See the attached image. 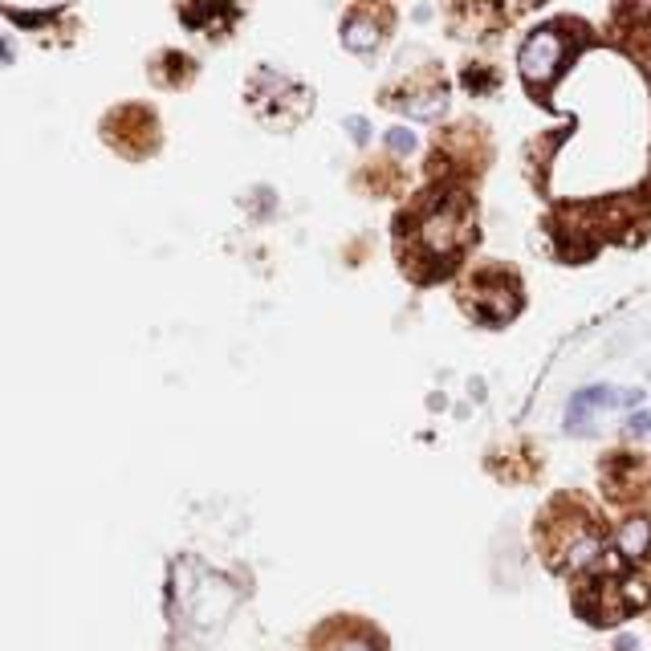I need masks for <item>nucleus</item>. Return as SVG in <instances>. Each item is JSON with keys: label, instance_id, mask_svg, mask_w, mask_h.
<instances>
[{"label": "nucleus", "instance_id": "obj_1", "mask_svg": "<svg viewBox=\"0 0 651 651\" xmlns=\"http://www.w3.org/2000/svg\"><path fill=\"white\" fill-rule=\"evenodd\" d=\"M399 241L411 265H432V273L448 269L472 241V204L456 188L428 192L399 224Z\"/></svg>", "mask_w": 651, "mask_h": 651}, {"label": "nucleus", "instance_id": "obj_2", "mask_svg": "<svg viewBox=\"0 0 651 651\" xmlns=\"http://www.w3.org/2000/svg\"><path fill=\"white\" fill-rule=\"evenodd\" d=\"M570 29L574 25L554 21V25H542L538 33H529V41L521 45V78L529 90L546 94L550 82L566 70V62L578 49V33H570Z\"/></svg>", "mask_w": 651, "mask_h": 651}, {"label": "nucleus", "instance_id": "obj_3", "mask_svg": "<svg viewBox=\"0 0 651 651\" xmlns=\"http://www.w3.org/2000/svg\"><path fill=\"white\" fill-rule=\"evenodd\" d=\"M460 302H468V310L481 322H509L521 310V285L509 269H477L468 277V285L460 289Z\"/></svg>", "mask_w": 651, "mask_h": 651}, {"label": "nucleus", "instance_id": "obj_4", "mask_svg": "<svg viewBox=\"0 0 651 651\" xmlns=\"http://www.w3.org/2000/svg\"><path fill=\"white\" fill-rule=\"evenodd\" d=\"M387 25H391V13L383 5H375V0H367V5L350 9V17L342 21V45L354 49V53H367V49H375L383 41Z\"/></svg>", "mask_w": 651, "mask_h": 651}, {"label": "nucleus", "instance_id": "obj_5", "mask_svg": "<svg viewBox=\"0 0 651 651\" xmlns=\"http://www.w3.org/2000/svg\"><path fill=\"white\" fill-rule=\"evenodd\" d=\"M407 114H416V118H436L440 110H444V102H448V94H444V82H440V74L436 70H428V74H420V78H411V82H403L399 86V98H395Z\"/></svg>", "mask_w": 651, "mask_h": 651}, {"label": "nucleus", "instance_id": "obj_6", "mask_svg": "<svg viewBox=\"0 0 651 651\" xmlns=\"http://www.w3.org/2000/svg\"><path fill=\"white\" fill-rule=\"evenodd\" d=\"M639 403L643 395L639 391H631V395H619V391H611V387H586V391H578L574 399H570V407H566V424L570 428H578L590 411H603V407H611V403Z\"/></svg>", "mask_w": 651, "mask_h": 651}, {"label": "nucleus", "instance_id": "obj_7", "mask_svg": "<svg viewBox=\"0 0 651 651\" xmlns=\"http://www.w3.org/2000/svg\"><path fill=\"white\" fill-rule=\"evenodd\" d=\"M615 550H619L627 562H643V558H651V521H647V517H635V521L619 525Z\"/></svg>", "mask_w": 651, "mask_h": 651}, {"label": "nucleus", "instance_id": "obj_8", "mask_svg": "<svg viewBox=\"0 0 651 651\" xmlns=\"http://www.w3.org/2000/svg\"><path fill=\"white\" fill-rule=\"evenodd\" d=\"M387 147L399 151V155H407L411 147H416V139H411V131H391V135H387Z\"/></svg>", "mask_w": 651, "mask_h": 651}, {"label": "nucleus", "instance_id": "obj_9", "mask_svg": "<svg viewBox=\"0 0 651 651\" xmlns=\"http://www.w3.org/2000/svg\"><path fill=\"white\" fill-rule=\"evenodd\" d=\"M338 651H379V647H375V643H367L363 635H354V639H346Z\"/></svg>", "mask_w": 651, "mask_h": 651}, {"label": "nucleus", "instance_id": "obj_10", "mask_svg": "<svg viewBox=\"0 0 651 651\" xmlns=\"http://www.w3.org/2000/svg\"><path fill=\"white\" fill-rule=\"evenodd\" d=\"M346 127H350V135H354V139H359V143H367V135H371V127L363 123V118H350V123H346Z\"/></svg>", "mask_w": 651, "mask_h": 651}]
</instances>
